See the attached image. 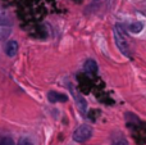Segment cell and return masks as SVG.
Here are the masks:
<instances>
[{
	"label": "cell",
	"instance_id": "obj_1",
	"mask_svg": "<svg viewBox=\"0 0 146 145\" xmlns=\"http://www.w3.org/2000/svg\"><path fill=\"white\" fill-rule=\"evenodd\" d=\"M114 41H115V45L117 48L121 50V53L126 57H131V49H129V45H128V41H127L126 36H124L123 31H122L121 26H117L114 28Z\"/></svg>",
	"mask_w": 146,
	"mask_h": 145
},
{
	"label": "cell",
	"instance_id": "obj_2",
	"mask_svg": "<svg viewBox=\"0 0 146 145\" xmlns=\"http://www.w3.org/2000/svg\"><path fill=\"white\" fill-rule=\"evenodd\" d=\"M92 136V127L90 125H81L73 132V140L77 143H85Z\"/></svg>",
	"mask_w": 146,
	"mask_h": 145
},
{
	"label": "cell",
	"instance_id": "obj_3",
	"mask_svg": "<svg viewBox=\"0 0 146 145\" xmlns=\"http://www.w3.org/2000/svg\"><path fill=\"white\" fill-rule=\"evenodd\" d=\"M68 87H69V90H71V92H72V96L74 98V100H76V104H77L78 110H80V112L85 116L86 114V110H87V102H86L85 98H83L82 95H81L80 92L74 89V87H73V85H69Z\"/></svg>",
	"mask_w": 146,
	"mask_h": 145
},
{
	"label": "cell",
	"instance_id": "obj_4",
	"mask_svg": "<svg viewBox=\"0 0 146 145\" xmlns=\"http://www.w3.org/2000/svg\"><path fill=\"white\" fill-rule=\"evenodd\" d=\"M110 141H111V145H128V141H127L126 136H124L121 131H115V132L111 134Z\"/></svg>",
	"mask_w": 146,
	"mask_h": 145
},
{
	"label": "cell",
	"instance_id": "obj_5",
	"mask_svg": "<svg viewBox=\"0 0 146 145\" xmlns=\"http://www.w3.org/2000/svg\"><path fill=\"white\" fill-rule=\"evenodd\" d=\"M18 49H19V46H18L17 41L9 40V41H7V45H5V54L12 58V57H14L18 53Z\"/></svg>",
	"mask_w": 146,
	"mask_h": 145
},
{
	"label": "cell",
	"instance_id": "obj_6",
	"mask_svg": "<svg viewBox=\"0 0 146 145\" xmlns=\"http://www.w3.org/2000/svg\"><path fill=\"white\" fill-rule=\"evenodd\" d=\"M48 99L50 103H66L68 102V96L64 94H59L56 91H49L48 94Z\"/></svg>",
	"mask_w": 146,
	"mask_h": 145
},
{
	"label": "cell",
	"instance_id": "obj_7",
	"mask_svg": "<svg viewBox=\"0 0 146 145\" xmlns=\"http://www.w3.org/2000/svg\"><path fill=\"white\" fill-rule=\"evenodd\" d=\"M12 25H13V19H12V17H10V14L5 9L0 8V26L12 27Z\"/></svg>",
	"mask_w": 146,
	"mask_h": 145
},
{
	"label": "cell",
	"instance_id": "obj_8",
	"mask_svg": "<svg viewBox=\"0 0 146 145\" xmlns=\"http://www.w3.org/2000/svg\"><path fill=\"white\" fill-rule=\"evenodd\" d=\"M83 69H85L88 74H96L99 71V67H98V63H96L94 59H87V61L85 62Z\"/></svg>",
	"mask_w": 146,
	"mask_h": 145
},
{
	"label": "cell",
	"instance_id": "obj_9",
	"mask_svg": "<svg viewBox=\"0 0 146 145\" xmlns=\"http://www.w3.org/2000/svg\"><path fill=\"white\" fill-rule=\"evenodd\" d=\"M142 28H144V23L139 22V21L137 22H132L128 25V30L132 33H140L142 31Z\"/></svg>",
	"mask_w": 146,
	"mask_h": 145
},
{
	"label": "cell",
	"instance_id": "obj_10",
	"mask_svg": "<svg viewBox=\"0 0 146 145\" xmlns=\"http://www.w3.org/2000/svg\"><path fill=\"white\" fill-rule=\"evenodd\" d=\"M10 33H12V27L0 26V41H7Z\"/></svg>",
	"mask_w": 146,
	"mask_h": 145
},
{
	"label": "cell",
	"instance_id": "obj_11",
	"mask_svg": "<svg viewBox=\"0 0 146 145\" xmlns=\"http://www.w3.org/2000/svg\"><path fill=\"white\" fill-rule=\"evenodd\" d=\"M0 145H14V143H13V139L12 138L5 136V138H3L1 140H0Z\"/></svg>",
	"mask_w": 146,
	"mask_h": 145
},
{
	"label": "cell",
	"instance_id": "obj_12",
	"mask_svg": "<svg viewBox=\"0 0 146 145\" xmlns=\"http://www.w3.org/2000/svg\"><path fill=\"white\" fill-rule=\"evenodd\" d=\"M18 145H33V144H32V141H31L30 139L22 138V139L19 140V143H18Z\"/></svg>",
	"mask_w": 146,
	"mask_h": 145
}]
</instances>
